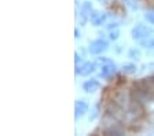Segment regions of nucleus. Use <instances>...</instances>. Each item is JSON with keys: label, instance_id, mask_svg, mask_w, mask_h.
Here are the masks:
<instances>
[{"label": "nucleus", "instance_id": "1", "mask_svg": "<svg viewBox=\"0 0 154 136\" xmlns=\"http://www.w3.org/2000/svg\"><path fill=\"white\" fill-rule=\"evenodd\" d=\"M96 65H99V77L103 80H109L113 76L116 74L117 71V66L116 63L112 61L110 58H106V56H99L96 59Z\"/></svg>", "mask_w": 154, "mask_h": 136}, {"label": "nucleus", "instance_id": "2", "mask_svg": "<svg viewBox=\"0 0 154 136\" xmlns=\"http://www.w3.org/2000/svg\"><path fill=\"white\" fill-rule=\"evenodd\" d=\"M154 35V29L150 28L147 25H143V23H138L135 25L131 29V36L135 41H142V40L147 39V37H151Z\"/></svg>", "mask_w": 154, "mask_h": 136}, {"label": "nucleus", "instance_id": "3", "mask_svg": "<svg viewBox=\"0 0 154 136\" xmlns=\"http://www.w3.org/2000/svg\"><path fill=\"white\" fill-rule=\"evenodd\" d=\"M107 50H109V41L106 39H102V37L92 40L88 45V52L91 55H102Z\"/></svg>", "mask_w": 154, "mask_h": 136}, {"label": "nucleus", "instance_id": "4", "mask_svg": "<svg viewBox=\"0 0 154 136\" xmlns=\"http://www.w3.org/2000/svg\"><path fill=\"white\" fill-rule=\"evenodd\" d=\"M96 66H98L96 62H83V63L76 66V74L83 76V77L91 76L96 70Z\"/></svg>", "mask_w": 154, "mask_h": 136}, {"label": "nucleus", "instance_id": "5", "mask_svg": "<svg viewBox=\"0 0 154 136\" xmlns=\"http://www.w3.org/2000/svg\"><path fill=\"white\" fill-rule=\"evenodd\" d=\"M94 11V7H92V3L91 2H84L80 7V25H85L88 21H90V17Z\"/></svg>", "mask_w": 154, "mask_h": 136}, {"label": "nucleus", "instance_id": "6", "mask_svg": "<svg viewBox=\"0 0 154 136\" xmlns=\"http://www.w3.org/2000/svg\"><path fill=\"white\" fill-rule=\"evenodd\" d=\"M88 110H90V104L87 101H84V99L76 101V103H74V118L76 120L81 118L83 116H85L88 113Z\"/></svg>", "mask_w": 154, "mask_h": 136}, {"label": "nucleus", "instance_id": "7", "mask_svg": "<svg viewBox=\"0 0 154 136\" xmlns=\"http://www.w3.org/2000/svg\"><path fill=\"white\" fill-rule=\"evenodd\" d=\"M106 20H107V14L99 10H94L90 17V22L94 26H102L106 22Z\"/></svg>", "mask_w": 154, "mask_h": 136}, {"label": "nucleus", "instance_id": "8", "mask_svg": "<svg viewBox=\"0 0 154 136\" xmlns=\"http://www.w3.org/2000/svg\"><path fill=\"white\" fill-rule=\"evenodd\" d=\"M100 88V83L98 78H90L83 83V91L87 94H94Z\"/></svg>", "mask_w": 154, "mask_h": 136}, {"label": "nucleus", "instance_id": "9", "mask_svg": "<svg viewBox=\"0 0 154 136\" xmlns=\"http://www.w3.org/2000/svg\"><path fill=\"white\" fill-rule=\"evenodd\" d=\"M121 71H122V74L132 76V74H135V73L138 71V68H136V65H135V63L129 62V63H124V65H122Z\"/></svg>", "mask_w": 154, "mask_h": 136}, {"label": "nucleus", "instance_id": "10", "mask_svg": "<svg viewBox=\"0 0 154 136\" xmlns=\"http://www.w3.org/2000/svg\"><path fill=\"white\" fill-rule=\"evenodd\" d=\"M139 44H140V47H143L144 50L154 51V39H153V36H151V37H147V39H144V40H142V41H139Z\"/></svg>", "mask_w": 154, "mask_h": 136}, {"label": "nucleus", "instance_id": "11", "mask_svg": "<svg viewBox=\"0 0 154 136\" xmlns=\"http://www.w3.org/2000/svg\"><path fill=\"white\" fill-rule=\"evenodd\" d=\"M99 114H100V107H99V103H96L91 107V111H90V114H88V120L95 121L96 118L99 117Z\"/></svg>", "mask_w": 154, "mask_h": 136}, {"label": "nucleus", "instance_id": "12", "mask_svg": "<svg viewBox=\"0 0 154 136\" xmlns=\"http://www.w3.org/2000/svg\"><path fill=\"white\" fill-rule=\"evenodd\" d=\"M127 56H128L131 61H139L140 59V51H139V48H129L128 54H127Z\"/></svg>", "mask_w": 154, "mask_h": 136}, {"label": "nucleus", "instance_id": "13", "mask_svg": "<svg viewBox=\"0 0 154 136\" xmlns=\"http://www.w3.org/2000/svg\"><path fill=\"white\" fill-rule=\"evenodd\" d=\"M119 37H120V29H119V28L109 30V39L112 40V41H116Z\"/></svg>", "mask_w": 154, "mask_h": 136}, {"label": "nucleus", "instance_id": "14", "mask_svg": "<svg viewBox=\"0 0 154 136\" xmlns=\"http://www.w3.org/2000/svg\"><path fill=\"white\" fill-rule=\"evenodd\" d=\"M143 17L150 25H154V11H147V13H144Z\"/></svg>", "mask_w": 154, "mask_h": 136}, {"label": "nucleus", "instance_id": "15", "mask_svg": "<svg viewBox=\"0 0 154 136\" xmlns=\"http://www.w3.org/2000/svg\"><path fill=\"white\" fill-rule=\"evenodd\" d=\"M125 2H127V6H129L131 7V10H134V11H136L139 8V6L136 3H135L134 0H125Z\"/></svg>", "mask_w": 154, "mask_h": 136}, {"label": "nucleus", "instance_id": "16", "mask_svg": "<svg viewBox=\"0 0 154 136\" xmlns=\"http://www.w3.org/2000/svg\"><path fill=\"white\" fill-rule=\"evenodd\" d=\"M74 63H76V66L79 65V63H83V59H81V56L79 55V54H74Z\"/></svg>", "mask_w": 154, "mask_h": 136}, {"label": "nucleus", "instance_id": "17", "mask_svg": "<svg viewBox=\"0 0 154 136\" xmlns=\"http://www.w3.org/2000/svg\"><path fill=\"white\" fill-rule=\"evenodd\" d=\"M119 23H117V22H110L109 23V25H107V26H106V28H107V29H109V30H112V29H116V28H119Z\"/></svg>", "mask_w": 154, "mask_h": 136}, {"label": "nucleus", "instance_id": "18", "mask_svg": "<svg viewBox=\"0 0 154 136\" xmlns=\"http://www.w3.org/2000/svg\"><path fill=\"white\" fill-rule=\"evenodd\" d=\"M98 2H99L100 4H106V6L110 3V0H98Z\"/></svg>", "mask_w": 154, "mask_h": 136}, {"label": "nucleus", "instance_id": "19", "mask_svg": "<svg viewBox=\"0 0 154 136\" xmlns=\"http://www.w3.org/2000/svg\"><path fill=\"white\" fill-rule=\"evenodd\" d=\"M74 33H76V36H74L76 39H80V37H81V35H80V33H79V29H76V30H74Z\"/></svg>", "mask_w": 154, "mask_h": 136}]
</instances>
